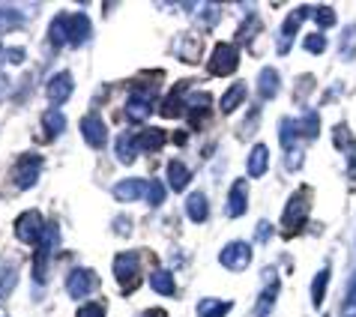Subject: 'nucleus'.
<instances>
[{
  "label": "nucleus",
  "instance_id": "21",
  "mask_svg": "<svg viewBox=\"0 0 356 317\" xmlns=\"http://www.w3.org/2000/svg\"><path fill=\"white\" fill-rule=\"evenodd\" d=\"M275 300H279V279L264 287L261 300H258V305H254V317H270V311L275 309Z\"/></svg>",
  "mask_w": 356,
  "mask_h": 317
},
{
  "label": "nucleus",
  "instance_id": "44",
  "mask_svg": "<svg viewBox=\"0 0 356 317\" xmlns=\"http://www.w3.org/2000/svg\"><path fill=\"white\" fill-rule=\"evenodd\" d=\"M6 87H9V81H6V78H3V75H0V96H3V93H6Z\"/></svg>",
  "mask_w": 356,
  "mask_h": 317
},
{
  "label": "nucleus",
  "instance_id": "36",
  "mask_svg": "<svg viewBox=\"0 0 356 317\" xmlns=\"http://www.w3.org/2000/svg\"><path fill=\"white\" fill-rule=\"evenodd\" d=\"M302 48H305L309 54H321L323 48H326V36H323V33H309V36L302 39Z\"/></svg>",
  "mask_w": 356,
  "mask_h": 317
},
{
  "label": "nucleus",
  "instance_id": "26",
  "mask_svg": "<svg viewBox=\"0 0 356 317\" xmlns=\"http://www.w3.org/2000/svg\"><path fill=\"white\" fill-rule=\"evenodd\" d=\"M243 102H245V84H243V81H236L231 90L222 96V111H225V114H234Z\"/></svg>",
  "mask_w": 356,
  "mask_h": 317
},
{
  "label": "nucleus",
  "instance_id": "10",
  "mask_svg": "<svg viewBox=\"0 0 356 317\" xmlns=\"http://www.w3.org/2000/svg\"><path fill=\"white\" fill-rule=\"evenodd\" d=\"M72 90H75L72 75H69V72H57L51 81H48L45 96L51 99V105L57 108V105H63V102H69V99H72Z\"/></svg>",
  "mask_w": 356,
  "mask_h": 317
},
{
  "label": "nucleus",
  "instance_id": "6",
  "mask_svg": "<svg viewBox=\"0 0 356 317\" xmlns=\"http://www.w3.org/2000/svg\"><path fill=\"white\" fill-rule=\"evenodd\" d=\"M219 263L225 266V270H231V273H243L245 266L252 263V245L245 240L227 243L222 249V254H219Z\"/></svg>",
  "mask_w": 356,
  "mask_h": 317
},
{
  "label": "nucleus",
  "instance_id": "28",
  "mask_svg": "<svg viewBox=\"0 0 356 317\" xmlns=\"http://www.w3.org/2000/svg\"><path fill=\"white\" fill-rule=\"evenodd\" d=\"M231 311V302H222V300H201L197 302V317H225Z\"/></svg>",
  "mask_w": 356,
  "mask_h": 317
},
{
  "label": "nucleus",
  "instance_id": "25",
  "mask_svg": "<svg viewBox=\"0 0 356 317\" xmlns=\"http://www.w3.org/2000/svg\"><path fill=\"white\" fill-rule=\"evenodd\" d=\"M150 284H153V291H156V293H162V296H174V293H177L174 275L168 273V270H153Z\"/></svg>",
  "mask_w": 356,
  "mask_h": 317
},
{
  "label": "nucleus",
  "instance_id": "41",
  "mask_svg": "<svg viewBox=\"0 0 356 317\" xmlns=\"http://www.w3.org/2000/svg\"><path fill=\"white\" fill-rule=\"evenodd\" d=\"M197 15L207 18V22H216V15L219 13H216V6H197Z\"/></svg>",
  "mask_w": 356,
  "mask_h": 317
},
{
  "label": "nucleus",
  "instance_id": "34",
  "mask_svg": "<svg viewBox=\"0 0 356 317\" xmlns=\"http://www.w3.org/2000/svg\"><path fill=\"white\" fill-rule=\"evenodd\" d=\"M15 282H18V270H15V266H6V270L0 273V300H3V296H9V293H13Z\"/></svg>",
  "mask_w": 356,
  "mask_h": 317
},
{
  "label": "nucleus",
  "instance_id": "16",
  "mask_svg": "<svg viewBox=\"0 0 356 317\" xmlns=\"http://www.w3.org/2000/svg\"><path fill=\"white\" fill-rule=\"evenodd\" d=\"M309 13H312L309 6H300V9H293V13H291L288 18H284V24H282V48H279L282 54H288V51H291V39H293L296 27L302 24V18L309 15Z\"/></svg>",
  "mask_w": 356,
  "mask_h": 317
},
{
  "label": "nucleus",
  "instance_id": "38",
  "mask_svg": "<svg viewBox=\"0 0 356 317\" xmlns=\"http://www.w3.org/2000/svg\"><path fill=\"white\" fill-rule=\"evenodd\" d=\"M344 317H356V279L348 287V296H344Z\"/></svg>",
  "mask_w": 356,
  "mask_h": 317
},
{
  "label": "nucleus",
  "instance_id": "15",
  "mask_svg": "<svg viewBox=\"0 0 356 317\" xmlns=\"http://www.w3.org/2000/svg\"><path fill=\"white\" fill-rule=\"evenodd\" d=\"M90 33H93V27L84 13L69 15V45H84L87 39H90Z\"/></svg>",
  "mask_w": 356,
  "mask_h": 317
},
{
  "label": "nucleus",
  "instance_id": "19",
  "mask_svg": "<svg viewBox=\"0 0 356 317\" xmlns=\"http://www.w3.org/2000/svg\"><path fill=\"white\" fill-rule=\"evenodd\" d=\"M266 168H270V147L254 144L249 153V177H264Z\"/></svg>",
  "mask_w": 356,
  "mask_h": 317
},
{
  "label": "nucleus",
  "instance_id": "27",
  "mask_svg": "<svg viewBox=\"0 0 356 317\" xmlns=\"http://www.w3.org/2000/svg\"><path fill=\"white\" fill-rule=\"evenodd\" d=\"M183 108H186V99H183V90H180V87H174V90H171V93H168V96H165V102L159 105V114H162V117H177V114H180V111H183Z\"/></svg>",
  "mask_w": 356,
  "mask_h": 317
},
{
  "label": "nucleus",
  "instance_id": "29",
  "mask_svg": "<svg viewBox=\"0 0 356 317\" xmlns=\"http://www.w3.org/2000/svg\"><path fill=\"white\" fill-rule=\"evenodd\" d=\"M138 144H141V150L156 153V150H162L165 147V132L162 129H144V132L138 135Z\"/></svg>",
  "mask_w": 356,
  "mask_h": 317
},
{
  "label": "nucleus",
  "instance_id": "31",
  "mask_svg": "<svg viewBox=\"0 0 356 317\" xmlns=\"http://www.w3.org/2000/svg\"><path fill=\"white\" fill-rule=\"evenodd\" d=\"M326 284H330V266H323V270L314 275V284H312V302H314V309H321V305H323Z\"/></svg>",
  "mask_w": 356,
  "mask_h": 317
},
{
  "label": "nucleus",
  "instance_id": "20",
  "mask_svg": "<svg viewBox=\"0 0 356 317\" xmlns=\"http://www.w3.org/2000/svg\"><path fill=\"white\" fill-rule=\"evenodd\" d=\"M186 111H189V117H192V126H197L201 123V117H207V111H210V93L186 96Z\"/></svg>",
  "mask_w": 356,
  "mask_h": 317
},
{
  "label": "nucleus",
  "instance_id": "9",
  "mask_svg": "<svg viewBox=\"0 0 356 317\" xmlns=\"http://www.w3.org/2000/svg\"><path fill=\"white\" fill-rule=\"evenodd\" d=\"M81 135H84V141L93 147V150H99V147H105L108 144V126L105 120L99 114H84V120H81Z\"/></svg>",
  "mask_w": 356,
  "mask_h": 317
},
{
  "label": "nucleus",
  "instance_id": "2",
  "mask_svg": "<svg viewBox=\"0 0 356 317\" xmlns=\"http://www.w3.org/2000/svg\"><path fill=\"white\" fill-rule=\"evenodd\" d=\"M57 240H60V227H57L54 222H48L45 231H42V240L36 243V261H33V279H36L39 284H42L45 275H48V273H45V270H48V257H51Z\"/></svg>",
  "mask_w": 356,
  "mask_h": 317
},
{
  "label": "nucleus",
  "instance_id": "12",
  "mask_svg": "<svg viewBox=\"0 0 356 317\" xmlns=\"http://www.w3.org/2000/svg\"><path fill=\"white\" fill-rule=\"evenodd\" d=\"M245 206H249V186H245V180H236L231 186V192H227L225 210L231 219H240V216H245Z\"/></svg>",
  "mask_w": 356,
  "mask_h": 317
},
{
  "label": "nucleus",
  "instance_id": "42",
  "mask_svg": "<svg viewBox=\"0 0 356 317\" xmlns=\"http://www.w3.org/2000/svg\"><path fill=\"white\" fill-rule=\"evenodd\" d=\"M266 234H270V225L261 222V225H258V240H261V243H266Z\"/></svg>",
  "mask_w": 356,
  "mask_h": 317
},
{
  "label": "nucleus",
  "instance_id": "39",
  "mask_svg": "<svg viewBox=\"0 0 356 317\" xmlns=\"http://www.w3.org/2000/svg\"><path fill=\"white\" fill-rule=\"evenodd\" d=\"M78 317H105V309L99 302H87L78 309Z\"/></svg>",
  "mask_w": 356,
  "mask_h": 317
},
{
  "label": "nucleus",
  "instance_id": "13",
  "mask_svg": "<svg viewBox=\"0 0 356 317\" xmlns=\"http://www.w3.org/2000/svg\"><path fill=\"white\" fill-rule=\"evenodd\" d=\"M147 186H150V183H147V180H138V177H129V180H120V183H117L114 186V197H117V201H141V197H147Z\"/></svg>",
  "mask_w": 356,
  "mask_h": 317
},
{
  "label": "nucleus",
  "instance_id": "3",
  "mask_svg": "<svg viewBox=\"0 0 356 317\" xmlns=\"http://www.w3.org/2000/svg\"><path fill=\"white\" fill-rule=\"evenodd\" d=\"M236 66H240V51H236V45L219 42L213 48L210 60H207V72L210 75H231V72H236Z\"/></svg>",
  "mask_w": 356,
  "mask_h": 317
},
{
  "label": "nucleus",
  "instance_id": "43",
  "mask_svg": "<svg viewBox=\"0 0 356 317\" xmlns=\"http://www.w3.org/2000/svg\"><path fill=\"white\" fill-rule=\"evenodd\" d=\"M141 317H168V311L165 309H150V311H144Z\"/></svg>",
  "mask_w": 356,
  "mask_h": 317
},
{
  "label": "nucleus",
  "instance_id": "45",
  "mask_svg": "<svg viewBox=\"0 0 356 317\" xmlns=\"http://www.w3.org/2000/svg\"><path fill=\"white\" fill-rule=\"evenodd\" d=\"M6 60V51H3V45H0V63H3Z\"/></svg>",
  "mask_w": 356,
  "mask_h": 317
},
{
  "label": "nucleus",
  "instance_id": "33",
  "mask_svg": "<svg viewBox=\"0 0 356 317\" xmlns=\"http://www.w3.org/2000/svg\"><path fill=\"white\" fill-rule=\"evenodd\" d=\"M341 57L344 60H353L356 57V24H350L341 36Z\"/></svg>",
  "mask_w": 356,
  "mask_h": 317
},
{
  "label": "nucleus",
  "instance_id": "8",
  "mask_svg": "<svg viewBox=\"0 0 356 317\" xmlns=\"http://www.w3.org/2000/svg\"><path fill=\"white\" fill-rule=\"evenodd\" d=\"M99 287V279H96V273L93 270H72L69 273V279H66V291H69V296L72 300H84L87 293H93Z\"/></svg>",
  "mask_w": 356,
  "mask_h": 317
},
{
  "label": "nucleus",
  "instance_id": "5",
  "mask_svg": "<svg viewBox=\"0 0 356 317\" xmlns=\"http://www.w3.org/2000/svg\"><path fill=\"white\" fill-rule=\"evenodd\" d=\"M39 174H42V156H36V153H24L22 158L15 162L13 168V177H15V186L18 189H33L36 180H39Z\"/></svg>",
  "mask_w": 356,
  "mask_h": 317
},
{
  "label": "nucleus",
  "instance_id": "22",
  "mask_svg": "<svg viewBox=\"0 0 356 317\" xmlns=\"http://www.w3.org/2000/svg\"><path fill=\"white\" fill-rule=\"evenodd\" d=\"M279 87H282V78L275 69H261V75H258V93L264 99H273L275 93H279Z\"/></svg>",
  "mask_w": 356,
  "mask_h": 317
},
{
  "label": "nucleus",
  "instance_id": "7",
  "mask_svg": "<svg viewBox=\"0 0 356 317\" xmlns=\"http://www.w3.org/2000/svg\"><path fill=\"white\" fill-rule=\"evenodd\" d=\"M42 231H45V222H42V213L39 210H27L18 216L15 222V236L27 245H36L39 240H42Z\"/></svg>",
  "mask_w": 356,
  "mask_h": 317
},
{
  "label": "nucleus",
  "instance_id": "4",
  "mask_svg": "<svg viewBox=\"0 0 356 317\" xmlns=\"http://www.w3.org/2000/svg\"><path fill=\"white\" fill-rule=\"evenodd\" d=\"M114 275L117 282L123 284V291L129 293L138 287V282H141V263H138V254L135 252H120L114 257Z\"/></svg>",
  "mask_w": 356,
  "mask_h": 317
},
{
  "label": "nucleus",
  "instance_id": "18",
  "mask_svg": "<svg viewBox=\"0 0 356 317\" xmlns=\"http://www.w3.org/2000/svg\"><path fill=\"white\" fill-rule=\"evenodd\" d=\"M189 180H192V171L180 162V158L168 162V186H171L174 192H183L186 186H189Z\"/></svg>",
  "mask_w": 356,
  "mask_h": 317
},
{
  "label": "nucleus",
  "instance_id": "32",
  "mask_svg": "<svg viewBox=\"0 0 356 317\" xmlns=\"http://www.w3.org/2000/svg\"><path fill=\"white\" fill-rule=\"evenodd\" d=\"M22 13H15V9L9 6H0V33L3 31H15V27H22Z\"/></svg>",
  "mask_w": 356,
  "mask_h": 317
},
{
  "label": "nucleus",
  "instance_id": "35",
  "mask_svg": "<svg viewBox=\"0 0 356 317\" xmlns=\"http://www.w3.org/2000/svg\"><path fill=\"white\" fill-rule=\"evenodd\" d=\"M147 204L150 206H162L165 204V183L162 180H153L147 186Z\"/></svg>",
  "mask_w": 356,
  "mask_h": 317
},
{
  "label": "nucleus",
  "instance_id": "24",
  "mask_svg": "<svg viewBox=\"0 0 356 317\" xmlns=\"http://www.w3.org/2000/svg\"><path fill=\"white\" fill-rule=\"evenodd\" d=\"M279 135H282V147H284V150H288V153H293L296 150V144H300V123H296V120H288V117H284V120H282V129H279Z\"/></svg>",
  "mask_w": 356,
  "mask_h": 317
},
{
  "label": "nucleus",
  "instance_id": "37",
  "mask_svg": "<svg viewBox=\"0 0 356 317\" xmlns=\"http://www.w3.org/2000/svg\"><path fill=\"white\" fill-rule=\"evenodd\" d=\"M314 18H318V24L326 31V27L335 24V9L332 6H321V9H314Z\"/></svg>",
  "mask_w": 356,
  "mask_h": 317
},
{
  "label": "nucleus",
  "instance_id": "17",
  "mask_svg": "<svg viewBox=\"0 0 356 317\" xmlns=\"http://www.w3.org/2000/svg\"><path fill=\"white\" fill-rule=\"evenodd\" d=\"M186 216H189L192 222H207V216H210V201H207L204 192H192L189 201H186Z\"/></svg>",
  "mask_w": 356,
  "mask_h": 317
},
{
  "label": "nucleus",
  "instance_id": "1",
  "mask_svg": "<svg viewBox=\"0 0 356 317\" xmlns=\"http://www.w3.org/2000/svg\"><path fill=\"white\" fill-rule=\"evenodd\" d=\"M309 210H312V189H296L288 204H284V213H282V231L284 236H293L300 227L309 219Z\"/></svg>",
  "mask_w": 356,
  "mask_h": 317
},
{
  "label": "nucleus",
  "instance_id": "11",
  "mask_svg": "<svg viewBox=\"0 0 356 317\" xmlns=\"http://www.w3.org/2000/svg\"><path fill=\"white\" fill-rule=\"evenodd\" d=\"M153 105H156V99H153L150 90H135L129 96V102H126V114H129L132 123H144L147 117H150Z\"/></svg>",
  "mask_w": 356,
  "mask_h": 317
},
{
  "label": "nucleus",
  "instance_id": "14",
  "mask_svg": "<svg viewBox=\"0 0 356 317\" xmlns=\"http://www.w3.org/2000/svg\"><path fill=\"white\" fill-rule=\"evenodd\" d=\"M114 153H117V158H120L123 165H132L135 158H138V153H141L138 135H132V132H120V135H117V141H114Z\"/></svg>",
  "mask_w": 356,
  "mask_h": 317
},
{
  "label": "nucleus",
  "instance_id": "40",
  "mask_svg": "<svg viewBox=\"0 0 356 317\" xmlns=\"http://www.w3.org/2000/svg\"><path fill=\"white\" fill-rule=\"evenodd\" d=\"M300 132H305L309 138H314V135H318V114H309V117H305V120H302V126H300Z\"/></svg>",
  "mask_w": 356,
  "mask_h": 317
},
{
  "label": "nucleus",
  "instance_id": "30",
  "mask_svg": "<svg viewBox=\"0 0 356 317\" xmlns=\"http://www.w3.org/2000/svg\"><path fill=\"white\" fill-rule=\"evenodd\" d=\"M51 42L60 48V45H66L69 42V15L66 13H60L51 22Z\"/></svg>",
  "mask_w": 356,
  "mask_h": 317
},
{
  "label": "nucleus",
  "instance_id": "23",
  "mask_svg": "<svg viewBox=\"0 0 356 317\" xmlns=\"http://www.w3.org/2000/svg\"><path fill=\"white\" fill-rule=\"evenodd\" d=\"M42 129H45V135L48 138H57L66 129V117L60 108H48V111L42 114Z\"/></svg>",
  "mask_w": 356,
  "mask_h": 317
}]
</instances>
